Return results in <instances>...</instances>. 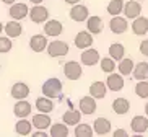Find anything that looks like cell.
<instances>
[{"mask_svg":"<svg viewBox=\"0 0 148 137\" xmlns=\"http://www.w3.org/2000/svg\"><path fill=\"white\" fill-rule=\"evenodd\" d=\"M41 92H42L44 96L52 98V100H56V98H62V82L57 78V77H51V78H47L42 83Z\"/></svg>","mask_w":148,"mask_h":137,"instance_id":"cell-1","label":"cell"},{"mask_svg":"<svg viewBox=\"0 0 148 137\" xmlns=\"http://www.w3.org/2000/svg\"><path fill=\"white\" fill-rule=\"evenodd\" d=\"M69 44H67L65 41H60V39H56L52 41V43H49L47 44V54H49V57H64V56H67L69 54Z\"/></svg>","mask_w":148,"mask_h":137,"instance_id":"cell-2","label":"cell"},{"mask_svg":"<svg viewBox=\"0 0 148 137\" xmlns=\"http://www.w3.org/2000/svg\"><path fill=\"white\" fill-rule=\"evenodd\" d=\"M28 17H29V20L33 23H38V25H41V23H46L49 20V10L44 7V5L38 3L34 5L33 8H29V13H28Z\"/></svg>","mask_w":148,"mask_h":137,"instance_id":"cell-3","label":"cell"},{"mask_svg":"<svg viewBox=\"0 0 148 137\" xmlns=\"http://www.w3.org/2000/svg\"><path fill=\"white\" fill-rule=\"evenodd\" d=\"M83 70H82V64H78L77 61H69L64 64V75L67 77L69 80L75 82L82 77Z\"/></svg>","mask_w":148,"mask_h":137,"instance_id":"cell-4","label":"cell"},{"mask_svg":"<svg viewBox=\"0 0 148 137\" xmlns=\"http://www.w3.org/2000/svg\"><path fill=\"white\" fill-rule=\"evenodd\" d=\"M69 15H70V18H72L73 21L83 23V21H86V20H88V17H90V12H88V7H86V5H82V3L78 2V3L72 5V8H70Z\"/></svg>","mask_w":148,"mask_h":137,"instance_id":"cell-5","label":"cell"},{"mask_svg":"<svg viewBox=\"0 0 148 137\" xmlns=\"http://www.w3.org/2000/svg\"><path fill=\"white\" fill-rule=\"evenodd\" d=\"M109 30L112 31L114 34H124V33L129 30L127 18L125 17H121V15L112 17V18H111V21H109Z\"/></svg>","mask_w":148,"mask_h":137,"instance_id":"cell-6","label":"cell"},{"mask_svg":"<svg viewBox=\"0 0 148 137\" xmlns=\"http://www.w3.org/2000/svg\"><path fill=\"white\" fill-rule=\"evenodd\" d=\"M28 13H29V8H28L26 3H18V2H15V3L10 5L8 8V15L12 20H23V18H26Z\"/></svg>","mask_w":148,"mask_h":137,"instance_id":"cell-7","label":"cell"},{"mask_svg":"<svg viewBox=\"0 0 148 137\" xmlns=\"http://www.w3.org/2000/svg\"><path fill=\"white\" fill-rule=\"evenodd\" d=\"M124 17L127 18V20H134V18L140 17V13H142V5H140L138 0H129V2H125L124 3Z\"/></svg>","mask_w":148,"mask_h":137,"instance_id":"cell-8","label":"cell"},{"mask_svg":"<svg viewBox=\"0 0 148 137\" xmlns=\"http://www.w3.org/2000/svg\"><path fill=\"white\" fill-rule=\"evenodd\" d=\"M96 108H98V105H96V98H93L91 95H86V96L80 98L78 101V109L82 111V114H93L96 111Z\"/></svg>","mask_w":148,"mask_h":137,"instance_id":"cell-9","label":"cell"},{"mask_svg":"<svg viewBox=\"0 0 148 137\" xmlns=\"http://www.w3.org/2000/svg\"><path fill=\"white\" fill-rule=\"evenodd\" d=\"M106 85H108L109 92H121L124 88V85H125L124 75L122 74H114V72H111L109 77L106 78Z\"/></svg>","mask_w":148,"mask_h":137,"instance_id":"cell-10","label":"cell"},{"mask_svg":"<svg viewBox=\"0 0 148 137\" xmlns=\"http://www.w3.org/2000/svg\"><path fill=\"white\" fill-rule=\"evenodd\" d=\"M93 41H95V38H93V34L90 33V31H78L77 33V36H75V46L78 49H86V48H91L93 46Z\"/></svg>","mask_w":148,"mask_h":137,"instance_id":"cell-11","label":"cell"},{"mask_svg":"<svg viewBox=\"0 0 148 137\" xmlns=\"http://www.w3.org/2000/svg\"><path fill=\"white\" fill-rule=\"evenodd\" d=\"M112 129V124L108 118H96L93 123V131L96 136H108Z\"/></svg>","mask_w":148,"mask_h":137,"instance_id":"cell-12","label":"cell"},{"mask_svg":"<svg viewBox=\"0 0 148 137\" xmlns=\"http://www.w3.org/2000/svg\"><path fill=\"white\" fill-rule=\"evenodd\" d=\"M62 31H64V25H62L59 20H47L46 25H44V34L49 36V38H57V36H60Z\"/></svg>","mask_w":148,"mask_h":137,"instance_id":"cell-13","label":"cell"},{"mask_svg":"<svg viewBox=\"0 0 148 137\" xmlns=\"http://www.w3.org/2000/svg\"><path fill=\"white\" fill-rule=\"evenodd\" d=\"M82 64H85V65H88V67H93V65H96L98 62L101 61V57H99V52L96 51V49H93V48H86V49H83V52H82Z\"/></svg>","mask_w":148,"mask_h":137,"instance_id":"cell-14","label":"cell"},{"mask_svg":"<svg viewBox=\"0 0 148 137\" xmlns=\"http://www.w3.org/2000/svg\"><path fill=\"white\" fill-rule=\"evenodd\" d=\"M132 33L135 36H145L148 33V18L147 17H137L132 21Z\"/></svg>","mask_w":148,"mask_h":137,"instance_id":"cell-15","label":"cell"},{"mask_svg":"<svg viewBox=\"0 0 148 137\" xmlns=\"http://www.w3.org/2000/svg\"><path fill=\"white\" fill-rule=\"evenodd\" d=\"M29 87H28L26 83H23V82H16V83H13V87H12V90H10V95H12V98H15V100H26L28 95H29Z\"/></svg>","mask_w":148,"mask_h":137,"instance_id":"cell-16","label":"cell"},{"mask_svg":"<svg viewBox=\"0 0 148 137\" xmlns=\"http://www.w3.org/2000/svg\"><path fill=\"white\" fill-rule=\"evenodd\" d=\"M130 129L135 134H145L148 131V118L147 116H134L130 121Z\"/></svg>","mask_w":148,"mask_h":137,"instance_id":"cell-17","label":"cell"},{"mask_svg":"<svg viewBox=\"0 0 148 137\" xmlns=\"http://www.w3.org/2000/svg\"><path fill=\"white\" fill-rule=\"evenodd\" d=\"M47 44L49 43H47L46 34H34V36H31V39H29V48L34 52H42V51H46Z\"/></svg>","mask_w":148,"mask_h":137,"instance_id":"cell-18","label":"cell"},{"mask_svg":"<svg viewBox=\"0 0 148 137\" xmlns=\"http://www.w3.org/2000/svg\"><path fill=\"white\" fill-rule=\"evenodd\" d=\"M34 106H36V109L39 111V113H52L54 111V108H56V105H54V100L52 98H47V96H41V98H38L34 101Z\"/></svg>","mask_w":148,"mask_h":137,"instance_id":"cell-19","label":"cell"},{"mask_svg":"<svg viewBox=\"0 0 148 137\" xmlns=\"http://www.w3.org/2000/svg\"><path fill=\"white\" fill-rule=\"evenodd\" d=\"M31 123H33V126H34V129H49L51 127V116H47V113H39L38 111V114L33 116V119H31Z\"/></svg>","mask_w":148,"mask_h":137,"instance_id":"cell-20","label":"cell"},{"mask_svg":"<svg viewBox=\"0 0 148 137\" xmlns=\"http://www.w3.org/2000/svg\"><path fill=\"white\" fill-rule=\"evenodd\" d=\"M108 92H109L108 85H106L104 82H93V83L90 85V95H91L93 98H96V100L106 98Z\"/></svg>","mask_w":148,"mask_h":137,"instance_id":"cell-21","label":"cell"},{"mask_svg":"<svg viewBox=\"0 0 148 137\" xmlns=\"http://www.w3.org/2000/svg\"><path fill=\"white\" fill-rule=\"evenodd\" d=\"M31 111H33V106L26 100H18V103H15L13 106V113L16 118H26L31 114Z\"/></svg>","mask_w":148,"mask_h":137,"instance_id":"cell-22","label":"cell"},{"mask_svg":"<svg viewBox=\"0 0 148 137\" xmlns=\"http://www.w3.org/2000/svg\"><path fill=\"white\" fill-rule=\"evenodd\" d=\"M23 33V26L21 23L18 21V20H12V21L5 23V34L8 36V38H20Z\"/></svg>","mask_w":148,"mask_h":137,"instance_id":"cell-23","label":"cell"},{"mask_svg":"<svg viewBox=\"0 0 148 137\" xmlns=\"http://www.w3.org/2000/svg\"><path fill=\"white\" fill-rule=\"evenodd\" d=\"M33 127L34 126H33L31 121H28L26 118H20V121L15 124V132L18 136H31L33 134Z\"/></svg>","mask_w":148,"mask_h":137,"instance_id":"cell-24","label":"cell"},{"mask_svg":"<svg viewBox=\"0 0 148 137\" xmlns=\"http://www.w3.org/2000/svg\"><path fill=\"white\" fill-rule=\"evenodd\" d=\"M82 119V111L80 109H73V108H70L69 111H65L64 114H62V121L67 124V126H77Z\"/></svg>","mask_w":148,"mask_h":137,"instance_id":"cell-25","label":"cell"},{"mask_svg":"<svg viewBox=\"0 0 148 137\" xmlns=\"http://www.w3.org/2000/svg\"><path fill=\"white\" fill-rule=\"evenodd\" d=\"M86 30L91 33V34H99L101 31H103V20L101 17L98 15H91V17H88L86 20Z\"/></svg>","mask_w":148,"mask_h":137,"instance_id":"cell-26","label":"cell"},{"mask_svg":"<svg viewBox=\"0 0 148 137\" xmlns=\"http://www.w3.org/2000/svg\"><path fill=\"white\" fill-rule=\"evenodd\" d=\"M130 109V101L127 98H116L112 101V111L119 116H124Z\"/></svg>","mask_w":148,"mask_h":137,"instance_id":"cell-27","label":"cell"},{"mask_svg":"<svg viewBox=\"0 0 148 137\" xmlns=\"http://www.w3.org/2000/svg\"><path fill=\"white\" fill-rule=\"evenodd\" d=\"M134 67H135V62L130 57H124L119 61L117 70H119V74H122V75L125 77V75H130L132 72H134Z\"/></svg>","mask_w":148,"mask_h":137,"instance_id":"cell-28","label":"cell"},{"mask_svg":"<svg viewBox=\"0 0 148 137\" xmlns=\"http://www.w3.org/2000/svg\"><path fill=\"white\" fill-rule=\"evenodd\" d=\"M135 80H148V62H138L135 64L132 72Z\"/></svg>","mask_w":148,"mask_h":137,"instance_id":"cell-29","label":"cell"},{"mask_svg":"<svg viewBox=\"0 0 148 137\" xmlns=\"http://www.w3.org/2000/svg\"><path fill=\"white\" fill-rule=\"evenodd\" d=\"M109 56L116 62L124 59V56H125V48H124V44H121V43H112V44L109 46Z\"/></svg>","mask_w":148,"mask_h":137,"instance_id":"cell-30","label":"cell"},{"mask_svg":"<svg viewBox=\"0 0 148 137\" xmlns=\"http://www.w3.org/2000/svg\"><path fill=\"white\" fill-rule=\"evenodd\" d=\"M51 137H67L69 136V126L65 123H56L52 124V127L49 131Z\"/></svg>","mask_w":148,"mask_h":137,"instance_id":"cell-31","label":"cell"},{"mask_svg":"<svg viewBox=\"0 0 148 137\" xmlns=\"http://www.w3.org/2000/svg\"><path fill=\"white\" fill-rule=\"evenodd\" d=\"M95 131L90 124H85V123H78L75 126V136L77 137H93Z\"/></svg>","mask_w":148,"mask_h":137,"instance_id":"cell-32","label":"cell"},{"mask_svg":"<svg viewBox=\"0 0 148 137\" xmlns=\"http://www.w3.org/2000/svg\"><path fill=\"white\" fill-rule=\"evenodd\" d=\"M124 0H111L108 3V13L111 17H116V15H121L124 12Z\"/></svg>","mask_w":148,"mask_h":137,"instance_id":"cell-33","label":"cell"},{"mask_svg":"<svg viewBox=\"0 0 148 137\" xmlns=\"http://www.w3.org/2000/svg\"><path fill=\"white\" fill-rule=\"evenodd\" d=\"M99 65H101V70L104 72V74H111V72H114L116 70V61H114L111 56L109 57H103L99 61Z\"/></svg>","mask_w":148,"mask_h":137,"instance_id":"cell-34","label":"cell"},{"mask_svg":"<svg viewBox=\"0 0 148 137\" xmlns=\"http://www.w3.org/2000/svg\"><path fill=\"white\" fill-rule=\"evenodd\" d=\"M135 95L138 98H148V80H138L137 85H135Z\"/></svg>","mask_w":148,"mask_h":137,"instance_id":"cell-35","label":"cell"},{"mask_svg":"<svg viewBox=\"0 0 148 137\" xmlns=\"http://www.w3.org/2000/svg\"><path fill=\"white\" fill-rule=\"evenodd\" d=\"M12 46H13V43H12V38H3V36L0 34V54H5L8 52V51H12Z\"/></svg>","mask_w":148,"mask_h":137,"instance_id":"cell-36","label":"cell"},{"mask_svg":"<svg viewBox=\"0 0 148 137\" xmlns=\"http://www.w3.org/2000/svg\"><path fill=\"white\" fill-rule=\"evenodd\" d=\"M140 52L148 57V39H143L140 43Z\"/></svg>","mask_w":148,"mask_h":137,"instance_id":"cell-37","label":"cell"},{"mask_svg":"<svg viewBox=\"0 0 148 137\" xmlns=\"http://www.w3.org/2000/svg\"><path fill=\"white\" fill-rule=\"evenodd\" d=\"M114 137H129V134H127V131H124V129H116L112 132Z\"/></svg>","mask_w":148,"mask_h":137,"instance_id":"cell-38","label":"cell"},{"mask_svg":"<svg viewBox=\"0 0 148 137\" xmlns=\"http://www.w3.org/2000/svg\"><path fill=\"white\" fill-rule=\"evenodd\" d=\"M33 137H49V134L44 132L42 129H38L36 132H33Z\"/></svg>","mask_w":148,"mask_h":137,"instance_id":"cell-39","label":"cell"},{"mask_svg":"<svg viewBox=\"0 0 148 137\" xmlns=\"http://www.w3.org/2000/svg\"><path fill=\"white\" fill-rule=\"evenodd\" d=\"M65 3H70V5H75V3H78L80 0H64Z\"/></svg>","mask_w":148,"mask_h":137,"instance_id":"cell-40","label":"cell"},{"mask_svg":"<svg viewBox=\"0 0 148 137\" xmlns=\"http://www.w3.org/2000/svg\"><path fill=\"white\" fill-rule=\"evenodd\" d=\"M2 2H3V3H7V5H12V3H15L16 0H2Z\"/></svg>","mask_w":148,"mask_h":137,"instance_id":"cell-41","label":"cell"},{"mask_svg":"<svg viewBox=\"0 0 148 137\" xmlns=\"http://www.w3.org/2000/svg\"><path fill=\"white\" fill-rule=\"evenodd\" d=\"M31 3H34V5H38V3H42V0H29Z\"/></svg>","mask_w":148,"mask_h":137,"instance_id":"cell-42","label":"cell"},{"mask_svg":"<svg viewBox=\"0 0 148 137\" xmlns=\"http://www.w3.org/2000/svg\"><path fill=\"white\" fill-rule=\"evenodd\" d=\"M3 31H5V25H3V23H0V34H2Z\"/></svg>","mask_w":148,"mask_h":137,"instance_id":"cell-43","label":"cell"},{"mask_svg":"<svg viewBox=\"0 0 148 137\" xmlns=\"http://www.w3.org/2000/svg\"><path fill=\"white\" fill-rule=\"evenodd\" d=\"M145 114H147V118H148V103L145 105Z\"/></svg>","mask_w":148,"mask_h":137,"instance_id":"cell-44","label":"cell"},{"mask_svg":"<svg viewBox=\"0 0 148 137\" xmlns=\"http://www.w3.org/2000/svg\"><path fill=\"white\" fill-rule=\"evenodd\" d=\"M0 70H2V65H0Z\"/></svg>","mask_w":148,"mask_h":137,"instance_id":"cell-45","label":"cell"},{"mask_svg":"<svg viewBox=\"0 0 148 137\" xmlns=\"http://www.w3.org/2000/svg\"><path fill=\"white\" fill-rule=\"evenodd\" d=\"M138 2H143V0H138Z\"/></svg>","mask_w":148,"mask_h":137,"instance_id":"cell-46","label":"cell"}]
</instances>
